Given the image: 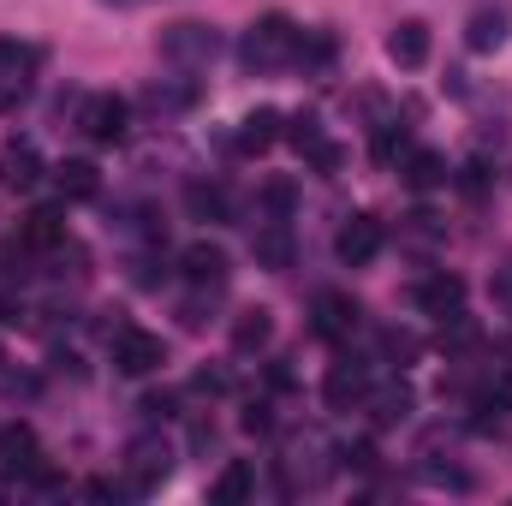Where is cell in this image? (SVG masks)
Returning a JSON list of instances; mask_svg holds the SVG:
<instances>
[{
    "label": "cell",
    "instance_id": "6da1fadb",
    "mask_svg": "<svg viewBox=\"0 0 512 506\" xmlns=\"http://www.w3.org/2000/svg\"><path fill=\"white\" fill-rule=\"evenodd\" d=\"M298 42H304V30L286 12H268L245 30L239 60H245V72H280V66H298Z\"/></svg>",
    "mask_w": 512,
    "mask_h": 506
},
{
    "label": "cell",
    "instance_id": "7a4b0ae2",
    "mask_svg": "<svg viewBox=\"0 0 512 506\" xmlns=\"http://www.w3.org/2000/svg\"><path fill=\"white\" fill-rule=\"evenodd\" d=\"M280 137H286V143H292V149H298L316 173H340V167H346V149L322 137V120H316V114H292Z\"/></svg>",
    "mask_w": 512,
    "mask_h": 506
},
{
    "label": "cell",
    "instance_id": "3957f363",
    "mask_svg": "<svg viewBox=\"0 0 512 506\" xmlns=\"http://www.w3.org/2000/svg\"><path fill=\"white\" fill-rule=\"evenodd\" d=\"M167 471H173V447L161 441V435H137L126 447V483L137 495H149V489H161L167 483Z\"/></svg>",
    "mask_w": 512,
    "mask_h": 506
},
{
    "label": "cell",
    "instance_id": "277c9868",
    "mask_svg": "<svg viewBox=\"0 0 512 506\" xmlns=\"http://www.w3.org/2000/svg\"><path fill=\"white\" fill-rule=\"evenodd\" d=\"M161 54L173 60V66H209L215 54H221V36L209 30V24H167L161 30Z\"/></svg>",
    "mask_w": 512,
    "mask_h": 506
},
{
    "label": "cell",
    "instance_id": "5b68a950",
    "mask_svg": "<svg viewBox=\"0 0 512 506\" xmlns=\"http://www.w3.org/2000/svg\"><path fill=\"white\" fill-rule=\"evenodd\" d=\"M161 364H167L161 334H149V328H120L114 334V370L120 376H155Z\"/></svg>",
    "mask_w": 512,
    "mask_h": 506
},
{
    "label": "cell",
    "instance_id": "8992f818",
    "mask_svg": "<svg viewBox=\"0 0 512 506\" xmlns=\"http://www.w3.org/2000/svg\"><path fill=\"white\" fill-rule=\"evenodd\" d=\"M78 126H84L90 143H126V131H131L126 96H90V102H84V114H78Z\"/></svg>",
    "mask_w": 512,
    "mask_h": 506
},
{
    "label": "cell",
    "instance_id": "52a82bcc",
    "mask_svg": "<svg viewBox=\"0 0 512 506\" xmlns=\"http://www.w3.org/2000/svg\"><path fill=\"white\" fill-rule=\"evenodd\" d=\"M358 322H364V310H358L346 292H322V298H316V316H310L316 340H328V346H346V340L358 334Z\"/></svg>",
    "mask_w": 512,
    "mask_h": 506
},
{
    "label": "cell",
    "instance_id": "ba28073f",
    "mask_svg": "<svg viewBox=\"0 0 512 506\" xmlns=\"http://www.w3.org/2000/svg\"><path fill=\"white\" fill-rule=\"evenodd\" d=\"M382 221L376 215H352L346 227H340V239H334V251H340V262L346 268H370L376 256H382Z\"/></svg>",
    "mask_w": 512,
    "mask_h": 506
},
{
    "label": "cell",
    "instance_id": "9c48e42d",
    "mask_svg": "<svg viewBox=\"0 0 512 506\" xmlns=\"http://www.w3.org/2000/svg\"><path fill=\"white\" fill-rule=\"evenodd\" d=\"M411 298H417V310H423V316H435V322H447V316H459V310H465V280L441 268V274H429V280H417V292H411Z\"/></svg>",
    "mask_w": 512,
    "mask_h": 506
},
{
    "label": "cell",
    "instance_id": "30bf717a",
    "mask_svg": "<svg viewBox=\"0 0 512 506\" xmlns=\"http://www.w3.org/2000/svg\"><path fill=\"white\" fill-rule=\"evenodd\" d=\"M429 48H435V36H429L423 18H405V24H393V36H387V60H393L399 72L429 66Z\"/></svg>",
    "mask_w": 512,
    "mask_h": 506
},
{
    "label": "cell",
    "instance_id": "8fae6325",
    "mask_svg": "<svg viewBox=\"0 0 512 506\" xmlns=\"http://www.w3.org/2000/svg\"><path fill=\"white\" fill-rule=\"evenodd\" d=\"M364 393H370V370H364V364H352V358L328 364V381H322V399H328L334 411H352V405H364Z\"/></svg>",
    "mask_w": 512,
    "mask_h": 506
},
{
    "label": "cell",
    "instance_id": "7c38bea8",
    "mask_svg": "<svg viewBox=\"0 0 512 506\" xmlns=\"http://www.w3.org/2000/svg\"><path fill=\"white\" fill-rule=\"evenodd\" d=\"M0 179H6L12 191H36V179H42V155H36V143L6 137V143H0Z\"/></svg>",
    "mask_w": 512,
    "mask_h": 506
},
{
    "label": "cell",
    "instance_id": "4fadbf2b",
    "mask_svg": "<svg viewBox=\"0 0 512 506\" xmlns=\"http://www.w3.org/2000/svg\"><path fill=\"white\" fill-rule=\"evenodd\" d=\"M0 471H42V447H36V429L30 423H6L0 429Z\"/></svg>",
    "mask_w": 512,
    "mask_h": 506
},
{
    "label": "cell",
    "instance_id": "5bb4252c",
    "mask_svg": "<svg viewBox=\"0 0 512 506\" xmlns=\"http://www.w3.org/2000/svg\"><path fill=\"white\" fill-rule=\"evenodd\" d=\"M179 268H185V280H191V286H215V292L227 286V251H221V245H209V239L185 245Z\"/></svg>",
    "mask_w": 512,
    "mask_h": 506
},
{
    "label": "cell",
    "instance_id": "9a60e30c",
    "mask_svg": "<svg viewBox=\"0 0 512 506\" xmlns=\"http://www.w3.org/2000/svg\"><path fill=\"white\" fill-rule=\"evenodd\" d=\"M280 131H286V114L256 108V114H245V120H239V131H233V149H239V155H262V149H274V143H280Z\"/></svg>",
    "mask_w": 512,
    "mask_h": 506
},
{
    "label": "cell",
    "instance_id": "2e32d148",
    "mask_svg": "<svg viewBox=\"0 0 512 506\" xmlns=\"http://www.w3.org/2000/svg\"><path fill=\"white\" fill-rule=\"evenodd\" d=\"M512 36V18L501 6H483V12H471V24H465V48L471 54H501Z\"/></svg>",
    "mask_w": 512,
    "mask_h": 506
},
{
    "label": "cell",
    "instance_id": "e0dca14e",
    "mask_svg": "<svg viewBox=\"0 0 512 506\" xmlns=\"http://www.w3.org/2000/svg\"><path fill=\"white\" fill-rule=\"evenodd\" d=\"M364 405H370L376 429H393V423H405V417H411V387H405V381H387V387H370V393H364Z\"/></svg>",
    "mask_w": 512,
    "mask_h": 506
},
{
    "label": "cell",
    "instance_id": "ac0fdd59",
    "mask_svg": "<svg viewBox=\"0 0 512 506\" xmlns=\"http://www.w3.org/2000/svg\"><path fill=\"white\" fill-rule=\"evenodd\" d=\"M268 340H274V316H268V310H239V316H233V352H239V358L268 352Z\"/></svg>",
    "mask_w": 512,
    "mask_h": 506
},
{
    "label": "cell",
    "instance_id": "d6986e66",
    "mask_svg": "<svg viewBox=\"0 0 512 506\" xmlns=\"http://www.w3.org/2000/svg\"><path fill=\"white\" fill-rule=\"evenodd\" d=\"M256 495V465L251 459H233L221 477H215V506H245Z\"/></svg>",
    "mask_w": 512,
    "mask_h": 506
},
{
    "label": "cell",
    "instance_id": "ffe728a7",
    "mask_svg": "<svg viewBox=\"0 0 512 506\" xmlns=\"http://www.w3.org/2000/svg\"><path fill=\"white\" fill-rule=\"evenodd\" d=\"M18 245H24V251H54V245H66V221H60L54 209H36V215L18 227Z\"/></svg>",
    "mask_w": 512,
    "mask_h": 506
},
{
    "label": "cell",
    "instance_id": "44dd1931",
    "mask_svg": "<svg viewBox=\"0 0 512 506\" xmlns=\"http://www.w3.org/2000/svg\"><path fill=\"white\" fill-rule=\"evenodd\" d=\"M251 251L262 268H292V233H286V221H268V227H256Z\"/></svg>",
    "mask_w": 512,
    "mask_h": 506
},
{
    "label": "cell",
    "instance_id": "7402d4cb",
    "mask_svg": "<svg viewBox=\"0 0 512 506\" xmlns=\"http://www.w3.org/2000/svg\"><path fill=\"white\" fill-rule=\"evenodd\" d=\"M54 185H60V197H72V203H90V197L102 191V179H96L90 161H60V167H54Z\"/></svg>",
    "mask_w": 512,
    "mask_h": 506
},
{
    "label": "cell",
    "instance_id": "603a6c76",
    "mask_svg": "<svg viewBox=\"0 0 512 506\" xmlns=\"http://www.w3.org/2000/svg\"><path fill=\"white\" fill-rule=\"evenodd\" d=\"M185 209H191V221H227V191L221 185H209V179H191L185 185Z\"/></svg>",
    "mask_w": 512,
    "mask_h": 506
},
{
    "label": "cell",
    "instance_id": "cb8c5ba5",
    "mask_svg": "<svg viewBox=\"0 0 512 506\" xmlns=\"http://www.w3.org/2000/svg\"><path fill=\"white\" fill-rule=\"evenodd\" d=\"M405 185H411V191H435V185H447V161H441L435 149H411V155H405Z\"/></svg>",
    "mask_w": 512,
    "mask_h": 506
},
{
    "label": "cell",
    "instance_id": "d4e9b609",
    "mask_svg": "<svg viewBox=\"0 0 512 506\" xmlns=\"http://www.w3.org/2000/svg\"><path fill=\"white\" fill-rule=\"evenodd\" d=\"M155 114H179V108H191L197 102V84H149V96H143Z\"/></svg>",
    "mask_w": 512,
    "mask_h": 506
},
{
    "label": "cell",
    "instance_id": "484cf974",
    "mask_svg": "<svg viewBox=\"0 0 512 506\" xmlns=\"http://www.w3.org/2000/svg\"><path fill=\"white\" fill-rule=\"evenodd\" d=\"M0 66H6V72H36V66H42V48H30V42H12V36H0Z\"/></svg>",
    "mask_w": 512,
    "mask_h": 506
},
{
    "label": "cell",
    "instance_id": "4316f807",
    "mask_svg": "<svg viewBox=\"0 0 512 506\" xmlns=\"http://www.w3.org/2000/svg\"><path fill=\"white\" fill-rule=\"evenodd\" d=\"M376 155H382V161H399V155H411V131L399 126V120H387V126L376 131Z\"/></svg>",
    "mask_w": 512,
    "mask_h": 506
},
{
    "label": "cell",
    "instance_id": "83f0119b",
    "mask_svg": "<svg viewBox=\"0 0 512 506\" xmlns=\"http://www.w3.org/2000/svg\"><path fill=\"white\" fill-rule=\"evenodd\" d=\"M24 96H30V72H6L0 66V114H12Z\"/></svg>",
    "mask_w": 512,
    "mask_h": 506
},
{
    "label": "cell",
    "instance_id": "f1b7e54d",
    "mask_svg": "<svg viewBox=\"0 0 512 506\" xmlns=\"http://www.w3.org/2000/svg\"><path fill=\"white\" fill-rule=\"evenodd\" d=\"M489 292H495V310H501V316H512V251L495 262V280H489Z\"/></svg>",
    "mask_w": 512,
    "mask_h": 506
},
{
    "label": "cell",
    "instance_id": "f546056e",
    "mask_svg": "<svg viewBox=\"0 0 512 506\" xmlns=\"http://www.w3.org/2000/svg\"><path fill=\"white\" fill-rule=\"evenodd\" d=\"M382 352H387V358H399V364H411V358H417V334L387 328V334H382Z\"/></svg>",
    "mask_w": 512,
    "mask_h": 506
},
{
    "label": "cell",
    "instance_id": "4dcf8cb0",
    "mask_svg": "<svg viewBox=\"0 0 512 506\" xmlns=\"http://www.w3.org/2000/svg\"><path fill=\"white\" fill-rule=\"evenodd\" d=\"M340 459H346L352 471H376V447H370V441H358V447H340Z\"/></svg>",
    "mask_w": 512,
    "mask_h": 506
},
{
    "label": "cell",
    "instance_id": "1f68e13d",
    "mask_svg": "<svg viewBox=\"0 0 512 506\" xmlns=\"http://www.w3.org/2000/svg\"><path fill=\"white\" fill-rule=\"evenodd\" d=\"M268 423H274V417H268V405H251V411H245V429H251V435H262Z\"/></svg>",
    "mask_w": 512,
    "mask_h": 506
},
{
    "label": "cell",
    "instance_id": "d6a6232c",
    "mask_svg": "<svg viewBox=\"0 0 512 506\" xmlns=\"http://www.w3.org/2000/svg\"><path fill=\"white\" fill-rule=\"evenodd\" d=\"M167 411H173V399H167V393H149V399H143V417H167Z\"/></svg>",
    "mask_w": 512,
    "mask_h": 506
},
{
    "label": "cell",
    "instance_id": "836d02e7",
    "mask_svg": "<svg viewBox=\"0 0 512 506\" xmlns=\"http://www.w3.org/2000/svg\"><path fill=\"white\" fill-rule=\"evenodd\" d=\"M102 6H149V0H102Z\"/></svg>",
    "mask_w": 512,
    "mask_h": 506
}]
</instances>
